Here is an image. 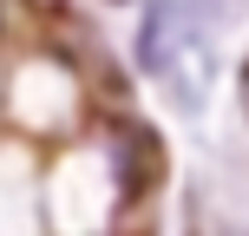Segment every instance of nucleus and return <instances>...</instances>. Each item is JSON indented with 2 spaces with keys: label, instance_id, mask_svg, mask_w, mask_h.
<instances>
[{
  "label": "nucleus",
  "instance_id": "1",
  "mask_svg": "<svg viewBox=\"0 0 249 236\" xmlns=\"http://www.w3.org/2000/svg\"><path fill=\"white\" fill-rule=\"evenodd\" d=\"M112 164H118V190L124 197H144V190L158 184V171H164V151H158V138H151L144 125H124L112 138Z\"/></svg>",
  "mask_w": 249,
  "mask_h": 236
},
{
  "label": "nucleus",
  "instance_id": "2",
  "mask_svg": "<svg viewBox=\"0 0 249 236\" xmlns=\"http://www.w3.org/2000/svg\"><path fill=\"white\" fill-rule=\"evenodd\" d=\"M171 13H177V7H158V13H144V46H138V66H144V73H158V66H164V39H171Z\"/></svg>",
  "mask_w": 249,
  "mask_h": 236
}]
</instances>
